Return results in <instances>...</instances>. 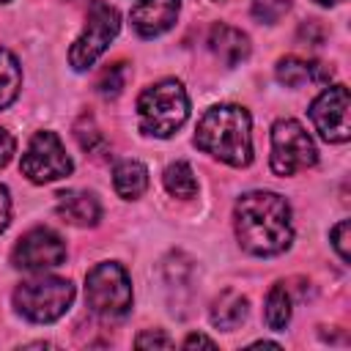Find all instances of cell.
I'll use <instances>...</instances> for the list:
<instances>
[{
    "label": "cell",
    "instance_id": "obj_1",
    "mask_svg": "<svg viewBox=\"0 0 351 351\" xmlns=\"http://www.w3.org/2000/svg\"><path fill=\"white\" fill-rule=\"evenodd\" d=\"M233 228H236V239L241 250L258 258L280 255L293 241V222H291L288 200L266 189L244 192L236 200Z\"/></svg>",
    "mask_w": 351,
    "mask_h": 351
},
{
    "label": "cell",
    "instance_id": "obj_2",
    "mask_svg": "<svg viewBox=\"0 0 351 351\" xmlns=\"http://www.w3.org/2000/svg\"><path fill=\"white\" fill-rule=\"evenodd\" d=\"M252 118L239 104H214L203 112L195 129V145L230 165L247 167L252 162Z\"/></svg>",
    "mask_w": 351,
    "mask_h": 351
},
{
    "label": "cell",
    "instance_id": "obj_3",
    "mask_svg": "<svg viewBox=\"0 0 351 351\" xmlns=\"http://www.w3.org/2000/svg\"><path fill=\"white\" fill-rule=\"evenodd\" d=\"M189 118V96L178 80H159L137 99L140 132L148 137H173Z\"/></svg>",
    "mask_w": 351,
    "mask_h": 351
},
{
    "label": "cell",
    "instance_id": "obj_4",
    "mask_svg": "<svg viewBox=\"0 0 351 351\" xmlns=\"http://www.w3.org/2000/svg\"><path fill=\"white\" fill-rule=\"evenodd\" d=\"M74 302V285L63 277H33L16 285L14 307L33 324H52L58 321Z\"/></svg>",
    "mask_w": 351,
    "mask_h": 351
},
{
    "label": "cell",
    "instance_id": "obj_5",
    "mask_svg": "<svg viewBox=\"0 0 351 351\" xmlns=\"http://www.w3.org/2000/svg\"><path fill=\"white\" fill-rule=\"evenodd\" d=\"M85 302L99 318H123L132 310V280L121 263H99L85 277Z\"/></svg>",
    "mask_w": 351,
    "mask_h": 351
},
{
    "label": "cell",
    "instance_id": "obj_6",
    "mask_svg": "<svg viewBox=\"0 0 351 351\" xmlns=\"http://www.w3.org/2000/svg\"><path fill=\"white\" fill-rule=\"evenodd\" d=\"M121 30V14L118 8H112L104 0H93L88 8V19H85V30L77 36V41L69 49V63L74 71H85L90 69L101 52L110 47V41L118 36Z\"/></svg>",
    "mask_w": 351,
    "mask_h": 351
},
{
    "label": "cell",
    "instance_id": "obj_7",
    "mask_svg": "<svg viewBox=\"0 0 351 351\" xmlns=\"http://www.w3.org/2000/svg\"><path fill=\"white\" fill-rule=\"evenodd\" d=\"M318 162V151L307 129L293 118H280L271 126V173L274 176H293L299 170H307Z\"/></svg>",
    "mask_w": 351,
    "mask_h": 351
},
{
    "label": "cell",
    "instance_id": "obj_8",
    "mask_svg": "<svg viewBox=\"0 0 351 351\" xmlns=\"http://www.w3.org/2000/svg\"><path fill=\"white\" fill-rule=\"evenodd\" d=\"M19 167L33 184H49L66 178L74 165L55 132H36L22 154Z\"/></svg>",
    "mask_w": 351,
    "mask_h": 351
},
{
    "label": "cell",
    "instance_id": "obj_9",
    "mask_svg": "<svg viewBox=\"0 0 351 351\" xmlns=\"http://www.w3.org/2000/svg\"><path fill=\"white\" fill-rule=\"evenodd\" d=\"M66 261V241L49 228L27 230L11 252V263L22 271H47Z\"/></svg>",
    "mask_w": 351,
    "mask_h": 351
},
{
    "label": "cell",
    "instance_id": "obj_10",
    "mask_svg": "<svg viewBox=\"0 0 351 351\" xmlns=\"http://www.w3.org/2000/svg\"><path fill=\"white\" fill-rule=\"evenodd\" d=\"M348 88L346 85H332L326 88L313 104H310V121L321 140L326 143H348L351 137V121H348Z\"/></svg>",
    "mask_w": 351,
    "mask_h": 351
},
{
    "label": "cell",
    "instance_id": "obj_11",
    "mask_svg": "<svg viewBox=\"0 0 351 351\" xmlns=\"http://www.w3.org/2000/svg\"><path fill=\"white\" fill-rule=\"evenodd\" d=\"M181 11V0H137L132 8V27L143 38L167 33Z\"/></svg>",
    "mask_w": 351,
    "mask_h": 351
},
{
    "label": "cell",
    "instance_id": "obj_12",
    "mask_svg": "<svg viewBox=\"0 0 351 351\" xmlns=\"http://www.w3.org/2000/svg\"><path fill=\"white\" fill-rule=\"evenodd\" d=\"M55 211L63 222L74 225V228H93L101 219V203L93 192L85 189H66L58 192L55 200Z\"/></svg>",
    "mask_w": 351,
    "mask_h": 351
},
{
    "label": "cell",
    "instance_id": "obj_13",
    "mask_svg": "<svg viewBox=\"0 0 351 351\" xmlns=\"http://www.w3.org/2000/svg\"><path fill=\"white\" fill-rule=\"evenodd\" d=\"M208 49L214 52V58L222 66L230 69V66H239L241 60L250 58V38L239 27H230V25H222L219 22L208 33Z\"/></svg>",
    "mask_w": 351,
    "mask_h": 351
},
{
    "label": "cell",
    "instance_id": "obj_14",
    "mask_svg": "<svg viewBox=\"0 0 351 351\" xmlns=\"http://www.w3.org/2000/svg\"><path fill=\"white\" fill-rule=\"evenodd\" d=\"M274 74L285 88H302V85H310V82H329L332 80V69L329 66H324L318 60L296 58V55L277 60Z\"/></svg>",
    "mask_w": 351,
    "mask_h": 351
},
{
    "label": "cell",
    "instance_id": "obj_15",
    "mask_svg": "<svg viewBox=\"0 0 351 351\" xmlns=\"http://www.w3.org/2000/svg\"><path fill=\"white\" fill-rule=\"evenodd\" d=\"M112 186L118 197L123 200H137L148 189V167L137 159H123L112 167Z\"/></svg>",
    "mask_w": 351,
    "mask_h": 351
},
{
    "label": "cell",
    "instance_id": "obj_16",
    "mask_svg": "<svg viewBox=\"0 0 351 351\" xmlns=\"http://www.w3.org/2000/svg\"><path fill=\"white\" fill-rule=\"evenodd\" d=\"M247 299L239 293V291H222L214 302H211V310H208V318H211V324L217 326V329H225V332H230V329H236L244 318H247Z\"/></svg>",
    "mask_w": 351,
    "mask_h": 351
},
{
    "label": "cell",
    "instance_id": "obj_17",
    "mask_svg": "<svg viewBox=\"0 0 351 351\" xmlns=\"http://www.w3.org/2000/svg\"><path fill=\"white\" fill-rule=\"evenodd\" d=\"M263 318H266V326L271 332H285V326L291 324V293L282 282L271 285V291L266 296Z\"/></svg>",
    "mask_w": 351,
    "mask_h": 351
},
{
    "label": "cell",
    "instance_id": "obj_18",
    "mask_svg": "<svg viewBox=\"0 0 351 351\" xmlns=\"http://www.w3.org/2000/svg\"><path fill=\"white\" fill-rule=\"evenodd\" d=\"M162 184L165 189L173 195V197H181V200H189L197 195V178H195V170L186 165V162H173L165 167V176H162Z\"/></svg>",
    "mask_w": 351,
    "mask_h": 351
},
{
    "label": "cell",
    "instance_id": "obj_19",
    "mask_svg": "<svg viewBox=\"0 0 351 351\" xmlns=\"http://www.w3.org/2000/svg\"><path fill=\"white\" fill-rule=\"evenodd\" d=\"M19 88H22V69H19V60L0 47V110L8 107L16 96H19Z\"/></svg>",
    "mask_w": 351,
    "mask_h": 351
},
{
    "label": "cell",
    "instance_id": "obj_20",
    "mask_svg": "<svg viewBox=\"0 0 351 351\" xmlns=\"http://www.w3.org/2000/svg\"><path fill=\"white\" fill-rule=\"evenodd\" d=\"M126 77H129V66H126V63H110V66L99 74L96 90H99L104 99H112V96H118V93L123 90Z\"/></svg>",
    "mask_w": 351,
    "mask_h": 351
},
{
    "label": "cell",
    "instance_id": "obj_21",
    "mask_svg": "<svg viewBox=\"0 0 351 351\" xmlns=\"http://www.w3.org/2000/svg\"><path fill=\"white\" fill-rule=\"evenodd\" d=\"M291 3L293 0H252V16L263 25H274L291 11Z\"/></svg>",
    "mask_w": 351,
    "mask_h": 351
},
{
    "label": "cell",
    "instance_id": "obj_22",
    "mask_svg": "<svg viewBox=\"0 0 351 351\" xmlns=\"http://www.w3.org/2000/svg\"><path fill=\"white\" fill-rule=\"evenodd\" d=\"M348 236H351V222H348V219H340V222L329 230L332 247H335V252L340 255V261H343V263H348V261H351V252H348Z\"/></svg>",
    "mask_w": 351,
    "mask_h": 351
},
{
    "label": "cell",
    "instance_id": "obj_23",
    "mask_svg": "<svg viewBox=\"0 0 351 351\" xmlns=\"http://www.w3.org/2000/svg\"><path fill=\"white\" fill-rule=\"evenodd\" d=\"M134 346H137V348H170L173 340H170L162 329H145V332H140V335L134 337Z\"/></svg>",
    "mask_w": 351,
    "mask_h": 351
},
{
    "label": "cell",
    "instance_id": "obj_24",
    "mask_svg": "<svg viewBox=\"0 0 351 351\" xmlns=\"http://www.w3.org/2000/svg\"><path fill=\"white\" fill-rule=\"evenodd\" d=\"M77 140H80V145H82L88 154H93L96 148H104V145H107V143H104V134H101L96 126H90V129L77 126Z\"/></svg>",
    "mask_w": 351,
    "mask_h": 351
},
{
    "label": "cell",
    "instance_id": "obj_25",
    "mask_svg": "<svg viewBox=\"0 0 351 351\" xmlns=\"http://www.w3.org/2000/svg\"><path fill=\"white\" fill-rule=\"evenodd\" d=\"M14 137H11V132H5L3 126H0V167H5L8 162H11V156H14Z\"/></svg>",
    "mask_w": 351,
    "mask_h": 351
},
{
    "label": "cell",
    "instance_id": "obj_26",
    "mask_svg": "<svg viewBox=\"0 0 351 351\" xmlns=\"http://www.w3.org/2000/svg\"><path fill=\"white\" fill-rule=\"evenodd\" d=\"M8 222H11V195H8V189L0 184V233L8 228Z\"/></svg>",
    "mask_w": 351,
    "mask_h": 351
},
{
    "label": "cell",
    "instance_id": "obj_27",
    "mask_svg": "<svg viewBox=\"0 0 351 351\" xmlns=\"http://www.w3.org/2000/svg\"><path fill=\"white\" fill-rule=\"evenodd\" d=\"M197 346H206V348H217V343H214L211 337H206V335H189V337L184 340V348H197Z\"/></svg>",
    "mask_w": 351,
    "mask_h": 351
},
{
    "label": "cell",
    "instance_id": "obj_28",
    "mask_svg": "<svg viewBox=\"0 0 351 351\" xmlns=\"http://www.w3.org/2000/svg\"><path fill=\"white\" fill-rule=\"evenodd\" d=\"M315 3H321V5H335V3H343V0H315Z\"/></svg>",
    "mask_w": 351,
    "mask_h": 351
},
{
    "label": "cell",
    "instance_id": "obj_29",
    "mask_svg": "<svg viewBox=\"0 0 351 351\" xmlns=\"http://www.w3.org/2000/svg\"><path fill=\"white\" fill-rule=\"evenodd\" d=\"M0 3H8V0H0Z\"/></svg>",
    "mask_w": 351,
    "mask_h": 351
}]
</instances>
